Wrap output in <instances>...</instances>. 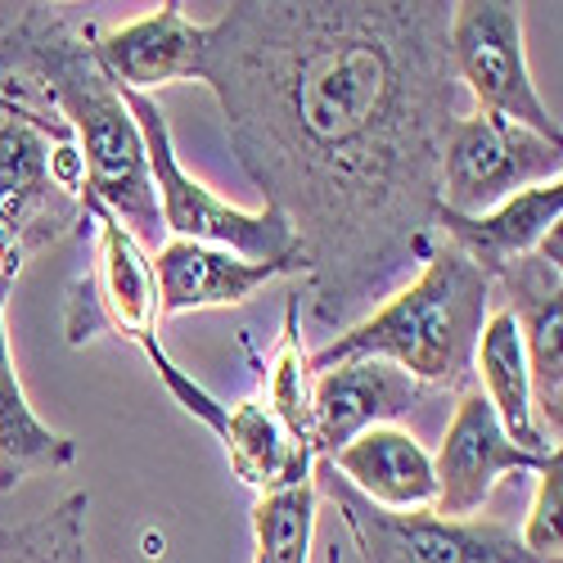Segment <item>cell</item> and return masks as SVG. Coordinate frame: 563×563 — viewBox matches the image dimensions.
Listing matches in <instances>:
<instances>
[{
	"label": "cell",
	"mask_w": 563,
	"mask_h": 563,
	"mask_svg": "<svg viewBox=\"0 0 563 563\" xmlns=\"http://www.w3.org/2000/svg\"><path fill=\"white\" fill-rule=\"evenodd\" d=\"M442 0H240L199 81L266 208L294 225L320 324H356L438 240L442 131L460 118Z\"/></svg>",
	"instance_id": "obj_1"
},
{
	"label": "cell",
	"mask_w": 563,
	"mask_h": 563,
	"mask_svg": "<svg viewBox=\"0 0 563 563\" xmlns=\"http://www.w3.org/2000/svg\"><path fill=\"white\" fill-rule=\"evenodd\" d=\"M0 100L59 118L81 150L86 190L140 244L158 240L163 221L145 140L96 59V27H81L51 5H19L0 32Z\"/></svg>",
	"instance_id": "obj_2"
},
{
	"label": "cell",
	"mask_w": 563,
	"mask_h": 563,
	"mask_svg": "<svg viewBox=\"0 0 563 563\" xmlns=\"http://www.w3.org/2000/svg\"><path fill=\"white\" fill-rule=\"evenodd\" d=\"M492 294L496 285L487 271H478L446 240H433L410 285L388 294L356 324L339 330V339L311 352L307 365L311 374H320L347 361H388L429 393H460L464 384H474V352L492 316Z\"/></svg>",
	"instance_id": "obj_3"
},
{
	"label": "cell",
	"mask_w": 563,
	"mask_h": 563,
	"mask_svg": "<svg viewBox=\"0 0 563 563\" xmlns=\"http://www.w3.org/2000/svg\"><path fill=\"white\" fill-rule=\"evenodd\" d=\"M81 217L96 221V249H90L86 271L68 289V307H64L68 347H86L96 334L113 330L118 339L135 343L150 356V365L158 369L163 388L180 401V410L195 415L199 424H208L221 438L225 406L203 384H195L190 374H180L158 339V285H154V262H150L145 244L90 190H81Z\"/></svg>",
	"instance_id": "obj_4"
},
{
	"label": "cell",
	"mask_w": 563,
	"mask_h": 563,
	"mask_svg": "<svg viewBox=\"0 0 563 563\" xmlns=\"http://www.w3.org/2000/svg\"><path fill=\"white\" fill-rule=\"evenodd\" d=\"M86 163L73 131L0 100V266L23 271V262L51 249L86 221L81 217Z\"/></svg>",
	"instance_id": "obj_5"
},
{
	"label": "cell",
	"mask_w": 563,
	"mask_h": 563,
	"mask_svg": "<svg viewBox=\"0 0 563 563\" xmlns=\"http://www.w3.org/2000/svg\"><path fill=\"white\" fill-rule=\"evenodd\" d=\"M118 96H122L131 122L140 126V140H145L158 221L172 240L212 244V249H225L249 262H294L298 266V240L285 217L266 203L257 212H244V208L217 199L203 180H195L180 167L163 104L154 96H140V90H122V86H118Z\"/></svg>",
	"instance_id": "obj_6"
},
{
	"label": "cell",
	"mask_w": 563,
	"mask_h": 563,
	"mask_svg": "<svg viewBox=\"0 0 563 563\" xmlns=\"http://www.w3.org/2000/svg\"><path fill=\"white\" fill-rule=\"evenodd\" d=\"M311 487L339 505L365 563H537L509 523L438 519L433 509H379L352 492L330 460L311 464Z\"/></svg>",
	"instance_id": "obj_7"
},
{
	"label": "cell",
	"mask_w": 563,
	"mask_h": 563,
	"mask_svg": "<svg viewBox=\"0 0 563 563\" xmlns=\"http://www.w3.org/2000/svg\"><path fill=\"white\" fill-rule=\"evenodd\" d=\"M563 172V145L496 113H460L442 131L438 199L455 217H483L505 199L550 185Z\"/></svg>",
	"instance_id": "obj_8"
},
{
	"label": "cell",
	"mask_w": 563,
	"mask_h": 563,
	"mask_svg": "<svg viewBox=\"0 0 563 563\" xmlns=\"http://www.w3.org/2000/svg\"><path fill=\"white\" fill-rule=\"evenodd\" d=\"M446 51L460 90L474 96L478 113H496L514 126L537 131L541 140L563 145L559 118L537 96L528 68L519 5H509V0H460V5H451Z\"/></svg>",
	"instance_id": "obj_9"
},
{
	"label": "cell",
	"mask_w": 563,
	"mask_h": 563,
	"mask_svg": "<svg viewBox=\"0 0 563 563\" xmlns=\"http://www.w3.org/2000/svg\"><path fill=\"white\" fill-rule=\"evenodd\" d=\"M492 285L505 289L509 316H514V324H519L537 429L545 433V442L559 446V433H563V352H559L563 271H559V225L537 244V253L509 262Z\"/></svg>",
	"instance_id": "obj_10"
},
{
	"label": "cell",
	"mask_w": 563,
	"mask_h": 563,
	"mask_svg": "<svg viewBox=\"0 0 563 563\" xmlns=\"http://www.w3.org/2000/svg\"><path fill=\"white\" fill-rule=\"evenodd\" d=\"M550 455H528L519 451L492 401L478 393V384H464L455 393V415L446 424V438L433 455V478H438V519H478V509L492 500L496 483L509 474H537Z\"/></svg>",
	"instance_id": "obj_11"
},
{
	"label": "cell",
	"mask_w": 563,
	"mask_h": 563,
	"mask_svg": "<svg viewBox=\"0 0 563 563\" xmlns=\"http://www.w3.org/2000/svg\"><path fill=\"white\" fill-rule=\"evenodd\" d=\"M424 397L429 388L388 361H347L320 369L311 379V455L330 460L356 433L393 424Z\"/></svg>",
	"instance_id": "obj_12"
},
{
	"label": "cell",
	"mask_w": 563,
	"mask_h": 563,
	"mask_svg": "<svg viewBox=\"0 0 563 563\" xmlns=\"http://www.w3.org/2000/svg\"><path fill=\"white\" fill-rule=\"evenodd\" d=\"M203 51H208V23L185 19L176 0H167L158 14H145L126 27L96 32V59L104 77L122 90H140V96L172 81H199Z\"/></svg>",
	"instance_id": "obj_13"
},
{
	"label": "cell",
	"mask_w": 563,
	"mask_h": 563,
	"mask_svg": "<svg viewBox=\"0 0 563 563\" xmlns=\"http://www.w3.org/2000/svg\"><path fill=\"white\" fill-rule=\"evenodd\" d=\"M154 285H158V316H190L212 307H240L257 289H266L279 275H298L294 262H249L212 244L167 240L154 257Z\"/></svg>",
	"instance_id": "obj_14"
},
{
	"label": "cell",
	"mask_w": 563,
	"mask_h": 563,
	"mask_svg": "<svg viewBox=\"0 0 563 563\" xmlns=\"http://www.w3.org/2000/svg\"><path fill=\"white\" fill-rule=\"evenodd\" d=\"M559 217H563V180H550L505 199L483 217H455L438 208V240L460 249L478 271L496 279L509 262L537 253V244L559 225Z\"/></svg>",
	"instance_id": "obj_15"
},
{
	"label": "cell",
	"mask_w": 563,
	"mask_h": 563,
	"mask_svg": "<svg viewBox=\"0 0 563 563\" xmlns=\"http://www.w3.org/2000/svg\"><path fill=\"white\" fill-rule=\"evenodd\" d=\"M330 464L352 492L379 509H433L438 500L433 455L397 424L356 433L343 451L330 455Z\"/></svg>",
	"instance_id": "obj_16"
},
{
	"label": "cell",
	"mask_w": 563,
	"mask_h": 563,
	"mask_svg": "<svg viewBox=\"0 0 563 563\" xmlns=\"http://www.w3.org/2000/svg\"><path fill=\"white\" fill-rule=\"evenodd\" d=\"M19 271L0 266V492H14L27 474H55L77 460V442L41 424L32 410L19 369L10 356V334H5V302L14 294Z\"/></svg>",
	"instance_id": "obj_17"
},
{
	"label": "cell",
	"mask_w": 563,
	"mask_h": 563,
	"mask_svg": "<svg viewBox=\"0 0 563 563\" xmlns=\"http://www.w3.org/2000/svg\"><path fill=\"white\" fill-rule=\"evenodd\" d=\"M474 374H478V393L492 401L505 438L528 455H550L554 442H545V433L537 429L528 356H523V339H519V324H514L509 307L487 316L478 334V352H474Z\"/></svg>",
	"instance_id": "obj_18"
},
{
	"label": "cell",
	"mask_w": 563,
	"mask_h": 563,
	"mask_svg": "<svg viewBox=\"0 0 563 563\" xmlns=\"http://www.w3.org/2000/svg\"><path fill=\"white\" fill-rule=\"evenodd\" d=\"M225 455L234 478L249 483L253 492L271 496L298 483H311V446H302L279 419L266 410L262 397H249L240 406H225V429H221Z\"/></svg>",
	"instance_id": "obj_19"
},
{
	"label": "cell",
	"mask_w": 563,
	"mask_h": 563,
	"mask_svg": "<svg viewBox=\"0 0 563 563\" xmlns=\"http://www.w3.org/2000/svg\"><path fill=\"white\" fill-rule=\"evenodd\" d=\"M86 509L90 496L73 492L32 523L0 532V563H96L86 545Z\"/></svg>",
	"instance_id": "obj_20"
},
{
	"label": "cell",
	"mask_w": 563,
	"mask_h": 563,
	"mask_svg": "<svg viewBox=\"0 0 563 563\" xmlns=\"http://www.w3.org/2000/svg\"><path fill=\"white\" fill-rule=\"evenodd\" d=\"M298 311H302V294L289 298L285 307V330L271 352V369H266V410L285 424L302 446H311V365L302 352V334H298Z\"/></svg>",
	"instance_id": "obj_21"
},
{
	"label": "cell",
	"mask_w": 563,
	"mask_h": 563,
	"mask_svg": "<svg viewBox=\"0 0 563 563\" xmlns=\"http://www.w3.org/2000/svg\"><path fill=\"white\" fill-rule=\"evenodd\" d=\"M559 496H563V451L554 446L550 460L537 468V496H532V514L519 532L523 550L537 563H559Z\"/></svg>",
	"instance_id": "obj_22"
},
{
	"label": "cell",
	"mask_w": 563,
	"mask_h": 563,
	"mask_svg": "<svg viewBox=\"0 0 563 563\" xmlns=\"http://www.w3.org/2000/svg\"><path fill=\"white\" fill-rule=\"evenodd\" d=\"M330 563H339V545H334V550H330Z\"/></svg>",
	"instance_id": "obj_23"
}]
</instances>
